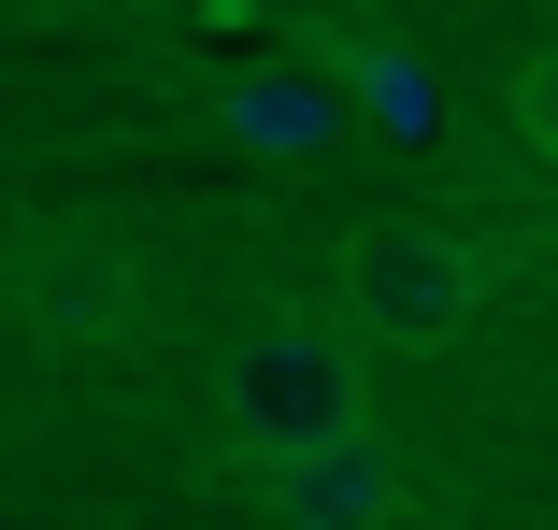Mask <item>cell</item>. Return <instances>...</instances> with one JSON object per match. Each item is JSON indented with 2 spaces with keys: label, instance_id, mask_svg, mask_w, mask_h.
Wrapping results in <instances>:
<instances>
[{
  "label": "cell",
  "instance_id": "6da1fadb",
  "mask_svg": "<svg viewBox=\"0 0 558 530\" xmlns=\"http://www.w3.org/2000/svg\"><path fill=\"white\" fill-rule=\"evenodd\" d=\"M344 431H373V359H359L344 315H258V330L215 359V445L230 459L287 473V459L344 445Z\"/></svg>",
  "mask_w": 558,
  "mask_h": 530
},
{
  "label": "cell",
  "instance_id": "7a4b0ae2",
  "mask_svg": "<svg viewBox=\"0 0 558 530\" xmlns=\"http://www.w3.org/2000/svg\"><path fill=\"white\" fill-rule=\"evenodd\" d=\"M344 315L373 345H444V330H473L487 315V244L473 230H444V216H401L344 258Z\"/></svg>",
  "mask_w": 558,
  "mask_h": 530
},
{
  "label": "cell",
  "instance_id": "3957f363",
  "mask_svg": "<svg viewBox=\"0 0 558 530\" xmlns=\"http://www.w3.org/2000/svg\"><path fill=\"white\" fill-rule=\"evenodd\" d=\"M29 315L72 330V345H116L130 315H144V258H130L116 230H44V244H29Z\"/></svg>",
  "mask_w": 558,
  "mask_h": 530
},
{
  "label": "cell",
  "instance_id": "277c9868",
  "mask_svg": "<svg viewBox=\"0 0 558 530\" xmlns=\"http://www.w3.org/2000/svg\"><path fill=\"white\" fill-rule=\"evenodd\" d=\"M272 516H287V530H387V516H401V459H387L373 431H344V445H315V459L272 473Z\"/></svg>",
  "mask_w": 558,
  "mask_h": 530
},
{
  "label": "cell",
  "instance_id": "5b68a950",
  "mask_svg": "<svg viewBox=\"0 0 558 530\" xmlns=\"http://www.w3.org/2000/svg\"><path fill=\"white\" fill-rule=\"evenodd\" d=\"M215 130L258 158H329L344 144V72H230L215 86Z\"/></svg>",
  "mask_w": 558,
  "mask_h": 530
}]
</instances>
